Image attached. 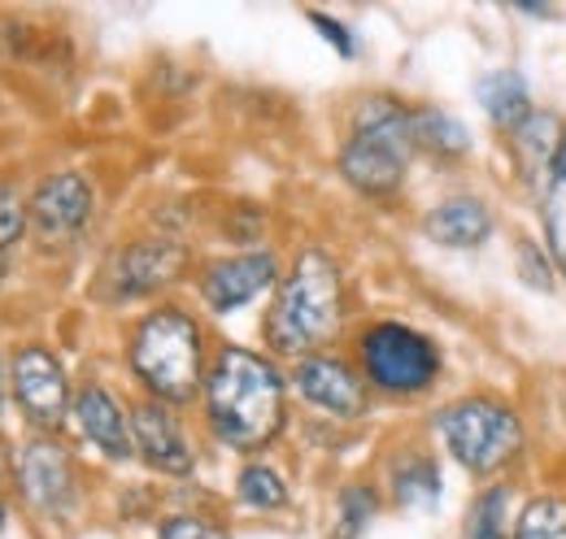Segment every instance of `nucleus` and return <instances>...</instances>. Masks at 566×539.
<instances>
[{"label": "nucleus", "instance_id": "1", "mask_svg": "<svg viewBox=\"0 0 566 539\" xmlns=\"http://www.w3.org/2000/svg\"><path fill=\"white\" fill-rule=\"evenodd\" d=\"M201 401L210 431L240 453L266 448L287 422V383L280 366L240 344H222L213 352Z\"/></svg>", "mask_w": 566, "mask_h": 539}, {"label": "nucleus", "instance_id": "2", "mask_svg": "<svg viewBox=\"0 0 566 539\" xmlns=\"http://www.w3.org/2000/svg\"><path fill=\"white\" fill-rule=\"evenodd\" d=\"M345 323V278L323 249H301L292 270L275 287V305L266 314V344L283 357H310Z\"/></svg>", "mask_w": 566, "mask_h": 539}, {"label": "nucleus", "instance_id": "3", "mask_svg": "<svg viewBox=\"0 0 566 539\" xmlns=\"http://www.w3.org/2000/svg\"><path fill=\"white\" fill-rule=\"evenodd\" d=\"M127 361H132L136 379L153 392V401H197V392L206 388V370H210L206 366V331L188 309H175V305L148 309L132 331Z\"/></svg>", "mask_w": 566, "mask_h": 539}, {"label": "nucleus", "instance_id": "4", "mask_svg": "<svg viewBox=\"0 0 566 539\" xmlns=\"http://www.w3.org/2000/svg\"><path fill=\"white\" fill-rule=\"evenodd\" d=\"M436 431L449 457L475 478H493L523 453V418L501 397H458L436 413Z\"/></svg>", "mask_w": 566, "mask_h": 539}, {"label": "nucleus", "instance_id": "5", "mask_svg": "<svg viewBox=\"0 0 566 539\" xmlns=\"http://www.w3.org/2000/svg\"><path fill=\"white\" fill-rule=\"evenodd\" d=\"M361 379L384 397H423L440 379V348L406 323H370L357 336Z\"/></svg>", "mask_w": 566, "mask_h": 539}, {"label": "nucleus", "instance_id": "6", "mask_svg": "<svg viewBox=\"0 0 566 539\" xmlns=\"http://www.w3.org/2000/svg\"><path fill=\"white\" fill-rule=\"evenodd\" d=\"M188 266V253L170 240H140L118 249L101 270V292L105 300H140L157 287H170Z\"/></svg>", "mask_w": 566, "mask_h": 539}, {"label": "nucleus", "instance_id": "7", "mask_svg": "<svg viewBox=\"0 0 566 539\" xmlns=\"http://www.w3.org/2000/svg\"><path fill=\"white\" fill-rule=\"evenodd\" d=\"M13 397L22 404V413L44 431L62 426V418L74 401L62 361L40 344L13 352Z\"/></svg>", "mask_w": 566, "mask_h": 539}, {"label": "nucleus", "instance_id": "8", "mask_svg": "<svg viewBox=\"0 0 566 539\" xmlns=\"http://www.w3.org/2000/svg\"><path fill=\"white\" fill-rule=\"evenodd\" d=\"M197 287H201V296H206V305L213 314H231V309L249 305L253 296H262L266 287H280V262L266 249L218 257V262L201 270Z\"/></svg>", "mask_w": 566, "mask_h": 539}, {"label": "nucleus", "instance_id": "9", "mask_svg": "<svg viewBox=\"0 0 566 539\" xmlns=\"http://www.w3.org/2000/svg\"><path fill=\"white\" fill-rule=\"evenodd\" d=\"M292 388L301 392V401H310L323 413L336 418H357L366 409V388L349 361L332 357V352H310L292 366Z\"/></svg>", "mask_w": 566, "mask_h": 539}, {"label": "nucleus", "instance_id": "10", "mask_svg": "<svg viewBox=\"0 0 566 539\" xmlns=\"http://www.w3.org/2000/svg\"><path fill=\"white\" fill-rule=\"evenodd\" d=\"M18 483H22V496L49 514V518H62L74 505V466L71 453L57 444V440H31L18 457Z\"/></svg>", "mask_w": 566, "mask_h": 539}, {"label": "nucleus", "instance_id": "11", "mask_svg": "<svg viewBox=\"0 0 566 539\" xmlns=\"http://www.w3.org/2000/svg\"><path fill=\"white\" fill-rule=\"evenodd\" d=\"M92 183L83 179V175H74V170H62V175H49L40 188H35V197H31V226L44 235V240H71L78 235L83 226H87V218H92Z\"/></svg>", "mask_w": 566, "mask_h": 539}, {"label": "nucleus", "instance_id": "12", "mask_svg": "<svg viewBox=\"0 0 566 539\" xmlns=\"http://www.w3.org/2000/svg\"><path fill=\"white\" fill-rule=\"evenodd\" d=\"M132 440H136V453L153 471L161 474H192L197 457H192V444L179 426V418L170 413V404L161 401H140L132 409Z\"/></svg>", "mask_w": 566, "mask_h": 539}, {"label": "nucleus", "instance_id": "13", "mask_svg": "<svg viewBox=\"0 0 566 539\" xmlns=\"http://www.w3.org/2000/svg\"><path fill=\"white\" fill-rule=\"evenodd\" d=\"M74 426L78 435L101 448V457L109 462H132L136 457V440H132V418L123 413V404L114 401L101 383H83L71 401Z\"/></svg>", "mask_w": 566, "mask_h": 539}, {"label": "nucleus", "instance_id": "14", "mask_svg": "<svg viewBox=\"0 0 566 539\" xmlns=\"http://www.w3.org/2000/svg\"><path fill=\"white\" fill-rule=\"evenodd\" d=\"M493 226H496V222H493V209H489V201H480V197H471V192L444 197V201H436L423 213V235H427V240H431V244H440V249H458V253L489 244Z\"/></svg>", "mask_w": 566, "mask_h": 539}, {"label": "nucleus", "instance_id": "15", "mask_svg": "<svg viewBox=\"0 0 566 539\" xmlns=\"http://www.w3.org/2000/svg\"><path fill=\"white\" fill-rule=\"evenodd\" d=\"M406 166L410 157L388 148V144H375V139H361L349 135L345 148H340V175L349 179V188L366 192V197H388L406 183Z\"/></svg>", "mask_w": 566, "mask_h": 539}, {"label": "nucleus", "instance_id": "16", "mask_svg": "<svg viewBox=\"0 0 566 539\" xmlns=\"http://www.w3.org/2000/svg\"><path fill=\"white\" fill-rule=\"evenodd\" d=\"M349 135L388 144V148L415 157V109H406V105H401L397 96H388V92L361 96L354 109V131Z\"/></svg>", "mask_w": 566, "mask_h": 539}, {"label": "nucleus", "instance_id": "17", "mask_svg": "<svg viewBox=\"0 0 566 539\" xmlns=\"http://www.w3.org/2000/svg\"><path fill=\"white\" fill-rule=\"evenodd\" d=\"M475 96L484 105V114L493 118L501 131H518L536 109H532V92H527V78L518 70H489L480 83H475Z\"/></svg>", "mask_w": 566, "mask_h": 539}, {"label": "nucleus", "instance_id": "18", "mask_svg": "<svg viewBox=\"0 0 566 539\" xmlns=\"http://www.w3.org/2000/svg\"><path fill=\"white\" fill-rule=\"evenodd\" d=\"M510 139H514L510 148H514L523 175H527L532 183H541V179L549 175V166L558 161V148H563V139H566V127L554 118V114L536 109L518 131H510Z\"/></svg>", "mask_w": 566, "mask_h": 539}, {"label": "nucleus", "instance_id": "19", "mask_svg": "<svg viewBox=\"0 0 566 539\" xmlns=\"http://www.w3.org/2000/svg\"><path fill=\"white\" fill-rule=\"evenodd\" d=\"M541 231H545V249L554 266L566 274V139L558 148V161L541 179Z\"/></svg>", "mask_w": 566, "mask_h": 539}, {"label": "nucleus", "instance_id": "20", "mask_svg": "<svg viewBox=\"0 0 566 539\" xmlns=\"http://www.w3.org/2000/svg\"><path fill=\"white\" fill-rule=\"evenodd\" d=\"M388 487L401 509H431L440 500V471L427 453H406L401 462H392Z\"/></svg>", "mask_w": 566, "mask_h": 539}, {"label": "nucleus", "instance_id": "21", "mask_svg": "<svg viewBox=\"0 0 566 539\" xmlns=\"http://www.w3.org/2000/svg\"><path fill=\"white\" fill-rule=\"evenodd\" d=\"M415 148L453 161L471 152V131L449 109H415Z\"/></svg>", "mask_w": 566, "mask_h": 539}, {"label": "nucleus", "instance_id": "22", "mask_svg": "<svg viewBox=\"0 0 566 539\" xmlns=\"http://www.w3.org/2000/svg\"><path fill=\"white\" fill-rule=\"evenodd\" d=\"M510 500H514V487L510 483H493L484 487L471 505H467V539H510L514 522H510Z\"/></svg>", "mask_w": 566, "mask_h": 539}, {"label": "nucleus", "instance_id": "23", "mask_svg": "<svg viewBox=\"0 0 566 539\" xmlns=\"http://www.w3.org/2000/svg\"><path fill=\"white\" fill-rule=\"evenodd\" d=\"M510 539H566V496H558V492L532 496L518 509Z\"/></svg>", "mask_w": 566, "mask_h": 539}, {"label": "nucleus", "instance_id": "24", "mask_svg": "<svg viewBox=\"0 0 566 539\" xmlns=\"http://www.w3.org/2000/svg\"><path fill=\"white\" fill-rule=\"evenodd\" d=\"M235 496H240V505H249L258 514H275V509L287 505V483L271 466L253 462V466H244L240 478H235Z\"/></svg>", "mask_w": 566, "mask_h": 539}, {"label": "nucleus", "instance_id": "25", "mask_svg": "<svg viewBox=\"0 0 566 539\" xmlns=\"http://www.w3.org/2000/svg\"><path fill=\"white\" fill-rule=\"evenodd\" d=\"M375 518V492L370 487H345L336 496V522H332V539H361V531Z\"/></svg>", "mask_w": 566, "mask_h": 539}, {"label": "nucleus", "instance_id": "26", "mask_svg": "<svg viewBox=\"0 0 566 539\" xmlns=\"http://www.w3.org/2000/svg\"><path fill=\"white\" fill-rule=\"evenodd\" d=\"M514 266H518V278L532 287V292H554V257L536 244V240H518L514 244Z\"/></svg>", "mask_w": 566, "mask_h": 539}, {"label": "nucleus", "instance_id": "27", "mask_svg": "<svg viewBox=\"0 0 566 539\" xmlns=\"http://www.w3.org/2000/svg\"><path fill=\"white\" fill-rule=\"evenodd\" d=\"M157 539H227V531L213 527L210 518H201V514H170L157 527Z\"/></svg>", "mask_w": 566, "mask_h": 539}, {"label": "nucleus", "instance_id": "28", "mask_svg": "<svg viewBox=\"0 0 566 539\" xmlns=\"http://www.w3.org/2000/svg\"><path fill=\"white\" fill-rule=\"evenodd\" d=\"M27 222H31V213L22 209L18 192H13L9 183H0V253H4L9 244H18V240H22Z\"/></svg>", "mask_w": 566, "mask_h": 539}, {"label": "nucleus", "instance_id": "29", "mask_svg": "<svg viewBox=\"0 0 566 539\" xmlns=\"http://www.w3.org/2000/svg\"><path fill=\"white\" fill-rule=\"evenodd\" d=\"M310 22H314V27L327 35V44H332L340 57H354V35H349V31H345L336 18H327V13H310Z\"/></svg>", "mask_w": 566, "mask_h": 539}, {"label": "nucleus", "instance_id": "30", "mask_svg": "<svg viewBox=\"0 0 566 539\" xmlns=\"http://www.w3.org/2000/svg\"><path fill=\"white\" fill-rule=\"evenodd\" d=\"M4 392H9V388H4V361H0V404H4Z\"/></svg>", "mask_w": 566, "mask_h": 539}, {"label": "nucleus", "instance_id": "31", "mask_svg": "<svg viewBox=\"0 0 566 539\" xmlns=\"http://www.w3.org/2000/svg\"><path fill=\"white\" fill-rule=\"evenodd\" d=\"M0 531H4V505H0Z\"/></svg>", "mask_w": 566, "mask_h": 539}]
</instances>
